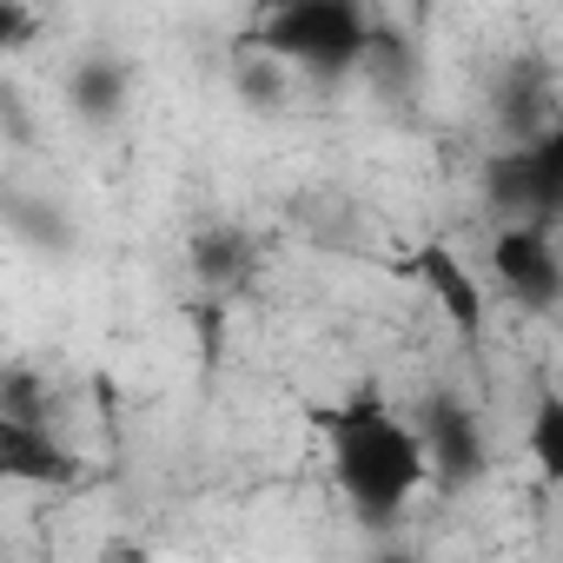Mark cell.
<instances>
[{
	"mask_svg": "<svg viewBox=\"0 0 563 563\" xmlns=\"http://www.w3.org/2000/svg\"><path fill=\"white\" fill-rule=\"evenodd\" d=\"M484 199L504 219H563V120H543L537 133H510L484 159Z\"/></svg>",
	"mask_w": 563,
	"mask_h": 563,
	"instance_id": "obj_3",
	"label": "cell"
},
{
	"mask_svg": "<svg viewBox=\"0 0 563 563\" xmlns=\"http://www.w3.org/2000/svg\"><path fill=\"white\" fill-rule=\"evenodd\" d=\"M0 477L34 484V490H67V484L80 477V457L54 438L47 418L0 411Z\"/></svg>",
	"mask_w": 563,
	"mask_h": 563,
	"instance_id": "obj_7",
	"label": "cell"
},
{
	"mask_svg": "<svg viewBox=\"0 0 563 563\" xmlns=\"http://www.w3.org/2000/svg\"><path fill=\"white\" fill-rule=\"evenodd\" d=\"M245 258H252V245H245L232 225H212V232H199V239H192V272L206 278L212 292H219V286H232V272H239Z\"/></svg>",
	"mask_w": 563,
	"mask_h": 563,
	"instance_id": "obj_11",
	"label": "cell"
},
{
	"mask_svg": "<svg viewBox=\"0 0 563 563\" xmlns=\"http://www.w3.org/2000/svg\"><path fill=\"white\" fill-rule=\"evenodd\" d=\"M126 100H133V74H126V60H113V54H87V60L67 74V107H74L87 126H113V120L126 113Z\"/></svg>",
	"mask_w": 563,
	"mask_h": 563,
	"instance_id": "obj_8",
	"label": "cell"
},
{
	"mask_svg": "<svg viewBox=\"0 0 563 563\" xmlns=\"http://www.w3.org/2000/svg\"><path fill=\"white\" fill-rule=\"evenodd\" d=\"M490 286L537 312V319H563V245L550 219H504L490 239Z\"/></svg>",
	"mask_w": 563,
	"mask_h": 563,
	"instance_id": "obj_4",
	"label": "cell"
},
{
	"mask_svg": "<svg viewBox=\"0 0 563 563\" xmlns=\"http://www.w3.org/2000/svg\"><path fill=\"white\" fill-rule=\"evenodd\" d=\"M523 451H530L537 477H543L550 490H563V391H556V385L537 391L530 424H523Z\"/></svg>",
	"mask_w": 563,
	"mask_h": 563,
	"instance_id": "obj_9",
	"label": "cell"
},
{
	"mask_svg": "<svg viewBox=\"0 0 563 563\" xmlns=\"http://www.w3.org/2000/svg\"><path fill=\"white\" fill-rule=\"evenodd\" d=\"M272 8H299V0H258V14H272Z\"/></svg>",
	"mask_w": 563,
	"mask_h": 563,
	"instance_id": "obj_13",
	"label": "cell"
},
{
	"mask_svg": "<svg viewBox=\"0 0 563 563\" xmlns=\"http://www.w3.org/2000/svg\"><path fill=\"white\" fill-rule=\"evenodd\" d=\"M372 34H378V21L365 14V0H299V8L258 14L245 47L286 60V67H299L312 80H352L365 67Z\"/></svg>",
	"mask_w": 563,
	"mask_h": 563,
	"instance_id": "obj_2",
	"label": "cell"
},
{
	"mask_svg": "<svg viewBox=\"0 0 563 563\" xmlns=\"http://www.w3.org/2000/svg\"><path fill=\"white\" fill-rule=\"evenodd\" d=\"M358 74H365L378 93H405V87H411V74H418V47H411V34L378 21V34H372V47H365V67H358Z\"/></svg>",
	"mask_w": 563,
	"mask_h": 563,
	"instance_id": "obj_10",
	"label": "cell"
},
{
	"mask_svg": "<svg viewBox=\"0 0 563 563\" xmlns=\"http://www.w3.org/2000/svg\"><path fill=\"white\" fill-rule=\"evenodd\" d=\"M0 34H8V47H27L34 41V21H27L21 0H0Z\"/></svg>",
	"mask_w": 563,
	"mask_h": 563,
	"instance_id": "obj_12",
	"label": "cell"
},
{
	"mask_svg": "<svg viewBox=\"0 0 563 563\" xmlns=\"http://www.w3.org/2000/svg\"><path fill=\"white\" fill-rule=\"evenodd\" d=\"M418 431H424L431 484H438V490H471V484L490 471V438H484V418H477L471 398L431 391V398L418 405Z\"/></svg>",
	"mask_w": 563,
	"mask_h": 563,
	"instance_id": "obj_5",
	"label": "cell"
},
{
	"mask_svg": "<svg viewBox=\"0 0 563 563\" xmlns=\"http://www.w3.org/2000/svg\"><path fill=\"white\" fill-rule=\"evenodd\" d=\"M405 8H431V0H405Z\"/></svg>",
	"mask_w": 563,
	"mask_h": 563,
	"instance_id": "obj_14",
	"label": "cell"
},
{
	"mask_svg": "<svg viewBox=\"0 0 563 563\" xmlns=\"http://www.w3.org/2000/svg\"><path fill=\"white\" fill-rule=\"evenodd\" d=\"M405 272L424 286V299L438 306V319L457 332V339H484V325H490V299H484V278L464 265V252L451 245V239H424L411 258H405Z\"/></svg>",
	"mask_w": 563,
	"mask_h": 563,
	"instance_id": "obj_6",
	"label": "cell"
},
{
	"mask_svg": "<svg viewBox=\"0 0 563 563\" xmlns=\"http://www.w3.org/2000/svg\"><path fill=\"white\" fill-rule=\"evenodd\" d=\"M312 431L325 438V464L352 517L365 523H398L431 484V451L418 418H405L378 385H358L332 405H312Z\"/></svg>",
	"mask_w": 563,
	"mask_h": 563,
	"instance_id": "obj_1",
	"label": "cell"
}]
</instances>
